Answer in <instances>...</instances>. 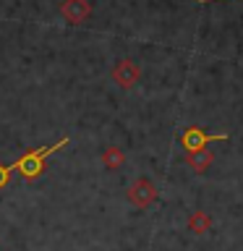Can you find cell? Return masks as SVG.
Listing matches in <instances>:
<instances>
[{
	"mask_svg": "<svg viewBox=\"0 0 243 251\" xmlns=\"http://www.w3.org/2000/svg\"><path fill=\"white\" fill-rule=\"evenodd\" d=\"M71 144V139L68 136H63L60 141H55V144H50V147H39V149H31V152H26V154H21L19 160H16L11 168L19 173V176L26 180V183H34V180H39L42 178V173H45V168H47V157L50 154H55V152H60L63 147H68Z\"/></svg>",
	"mask_w": 243,
	"mask_h": 251,
	"instance_id": "1",
	"label": "cell"
},
{
	"mask_svg": "<svg viewBox=\"0 0 243 251\" xmlns=\"http://www.w3.org/2000/svg\"><path fill=\"white\" fill-rule=\"evenodd\" d=\"M212 141H227V133H207L199 126H188V128L180 133V147L188 152H199V149H207V144Z\"/></svg>",
	"mask_w": 243,
	"mask_h": 251,
	"instance_id": "2",
	"label": "cell"
},
{
	"mask_svg": "<svg viewBox=\"0 0 243 251\" xmlns=\"http://www.w3.org/2000/svg\"><path fill=\"white\" fill-rule=\"evenodd\" d=\"M128 201L136 209H146L157 201V186L149 178H136L128 188Z\"/></svg>",
	"mask_w": 243,
	"mask_h": 251,
	"instance_id": "3",
	"label": "cell"
},
{
	"mask_svg": "<svg viewBox=\"0 0 243 251\" xmlns=\"http://www.w3.org/2000/svg\"><path fill=\"white\" fill-rule=\"evenodd\" d=\"M141 78V68L136 66L133 60H118L115 68H113V81L118 86H123V89H131V86H136Z\"/></svg>",
	"mask_w": 243,
	"mask_h": 251,
	"instance_id": "4",
	"label": "cell"
},
{
	"mask_svg": "<svg viewBox=\"0 0 243 251\" xmlns=\"http://www.w3.org/2000/svg\"><path fill=\"white\" fill-rule=\"evenodd\" d=\"M60 16L68 24H84L92 16V5H89V0H63Z\"/></svg>",
	"mask_w": 243,
	"mask_h": 251,
	"instance_id": "5",
	"label": "cell"
},
{
	"mask_svg": "<svg viewBox=\"0 0 243 251\" xmlns=\"http://www.w3.org/2000/svg\"><path fill=\"white\" fill-rule=\"evenodd\" d=\"M186 162H188V168H194V173H204L215 162V154H212V149H199V152H188Z\"/></svg>",
	"mask_w": 243,
	"mask_h": 251,
	"instance_id": "6",
	"label": "cell"
},
{
	"mask_svg": "<svg viewBox=\"0 0 243 251\" xmlns=\"http://www.w3.org/2000/svg\"><path fill=\"white\" fill-rule=\"evenodd\" d=\"M99 160H102V165H105L107 170H121L125 165V154H123L121 147H105L102 154H99Z\"/></svg>",
	"mask_w": 243,
	"mask_h": 251,
	"instance_id": "7",
	"label": "cell"
},
{
	"mask_svg": "<svg viewBox=\"0 0 243 251\" xmlns=\"http://www.w3.org/2000/svg\"><path fill=\"white\" fill-rule=\"evenodd\" d=\"M188 230L196 233V235H204L207 230H212V215L204 209L191 212V217H188Z\"/></svg>",
	"mask_w": 243,
	"mask_h": 251,
	"instance_id": "8",
	"label": "cell"
},
{
	"mask_svg": "<svg viewBox=\"0 0 243 251\" xmlns=\"http://www.w3.org/2000/svg\"><path fill=\"white\" fill-rule=\"evenodd\" d=\"M11 176H13V168L5 162H0V188H5L8 183H11Z\"/></svg>",
	"mask_w": 243,
	"mask_h": 251,
	"instance_id": "9",
	"label": "cell"
},
{
	"mask_svg": "<svg viewBox=\"0 0 243 251\" xmlns=\"http://www.w3.org/2000/svg\"><path fill=\"white\" fill-rule=\"evenodd\" d=\"M199 3L204 5V3H217V0H199Z\"/></svg>",
	"mask_w": 243,
	"mask_h": 251,
	"instance_id": "10",
	"label": "cell"
}]
</instances>
